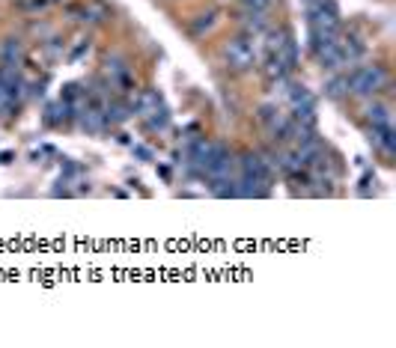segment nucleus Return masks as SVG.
<instances>
[{
    "mask_svg": "<svg viewBox=\"0 0 396 348\" xmlns=\"http://www.w3.org/2000/svg\"><path fill=\"white\" fill-rule=\"evenodd\" d=\"M69 116H72V104H69V102H63V98H60V102H57V104H51V107H48V116H45V122H48V125H60V122H66Z\"/></svg>",
    "mask_w": 396,
    "mask_h": 348,
    "instance_id": "obj_11",
    "label": "nucleus"
},
{
    "mask_svg": "<svg viewBox=\"0 0 396 348\" xmlns=\"http://www.w3.org/2000/svg\"><path fill=\"white\" fill-rule=\"evenodd\" d=\"M244 27L251 30V33H260V30H265V15L256 12V9H247L244 15Z\"/></svg>",
    "mask_w": 396,
    "mask_h": 348,
    "instance_id": "obj_19",
    "label": "nucleus"
},
{
    "mask_svg": "<svg viewBox=\"0 0 396 348\" xmlns=\"http://www.w3.org/2000/svg\"><path fill=\"white\" fill-rule=\"evenodd\" d=\"M143 119H146V125H150V131H164L167 122H170V113H167L164 107H155V111H150Z\"/></svg>",
    "mask_w": 396,
    "mask_h": 348,
    "instance_id": "obj_15",
    "label": "nucleus"
},
{
    "mask_svg": "<svg viewBox=\"0 0 396 348\" xmlns=\"http://www.w3.org/2000/svg\"><path fill=\"white\" fill-rule=\"evenodd\" d=\"M107 122H105V111L102 107H96V104H90L87 111L81 113V128L84 131H90V134H98L105 128Z\"/></svg>",
    "mask_w": 396,
    "mask_h": 348,
    "instance_id": "obj_8",
    "label": "nucleus"
},
{
    "mask_svg": "<svg viewBox=\"0 0 396 348\" xmlns=\"http://www.w3.org/2000/svg\"><path fill=\"white\" fill-rule=\"evenodd\" d=\"M0 59L9 66H18V59H21V42L18 39H6L3 48H0Z\"/></svg>",
    "mask_w": 396,
    "mask_h": 348,
    "instance_id": "obj_13",
    "label": "nucleus"
},
{
    "mask_svg": "<svg viewBox=\"0 0 396 348\" xmlns=\"http://www.w3.org/2000/svg\"><path fill=\"white\" fill-rule=\"evenodd\" d=\"M325 95L328 98H343L349 95V81H345V75H334L328 84H325Z\"/></svg>",
    "mask_w": 396,
    "mask_h": 348,
    "instance_id": "obj_14",
    "label": "nucleus"
},
{
    "mask_svg": "<svg viewBox=\"0 0 396 348\" xmlns=\"http://www.w3.org/2000/svg\"><path fill=\"white\" fill-rule=\"evenodd\" d=\"M224 59H226V68H233V72H247V68L256 66V51L251 45V39H230V42L224 45Z\"/></svg>",
    "mask_w": 396,
    "mask_h": 348,
    "instance_id": "obj_2",
    "label": "nucleus"
},
{
    "mask_svg": "<svg viewBox=\"0 0 396 348\" xmlns=\"http://www.w3.org/2000/svg\"><path fill=\"white\" fill-rule=\"evenodd\" d=\"M239 164H242V178H256V182H269L271 178V161H265L260 152H244Z\"/></svg>",
    "mask_w": 396,
    "mask_h": 348,
    "instance_id": "obj_3",
    "label": "nucleus"
},
{
    "mask_svg": "<svg viewBox=\"0 0 396 348\" xmlns=\"http://www.w3.org/2000/svg\"><path fill=\"white\" fill-rule=\"evenodd\" d=\"M366 122H370V128H393V113L388 104H370L366 107Z\"/></svg>",
    "mask_w": 396,
    "mask_h": 348,
    "instance_id": "obj_6",
    "label": "nucleus"
},
{
    "mask_svg": "<svg viewBox=\"0 0 396 348\" xmlns=\"http://www.w3.org/2000/svg\"><path fill=\"white\" fill-rule=\"evenodd\" d=\"M262 72H265V77H271V81H286L289 68L283 66L280 54H269V59H265V66H262Z\"/></svg>",
    "mask_w": 396,
    "mask_h": 348,
    "instance_id": "obj_10",
    "label": "nucleus"
},
{
    "mask_svg": "<svg viewBox=\"0 0 396 348\" xmlns=\"http://www.w3.org/2000/svg\"><path fill=\"white\" fill-rule=\"evenodd\" d=\"M48 3H57V0H48Z\"/></svg>",
    "mask_w": 396,
    "mask_h": 348,
    "instance_id": "obj_21",
    "label": "nucleus"
},
{
    "mask_svg": "<svg viewBox=\"0 0 396 348\" xmlns=\"http://www.w3.org/2000/svg\"><path fill=\"white\" fill-rule=\"evenodd\" d=\"M336 42H340V54H343V63H345V66H358V63H361V57H363V51H366V48L361 45V39L340 36Z\"/></svg>",
    "mask_w": 396,
    "mask_h": 348,
    "instance_id": "obj_5",
    "label": "nucleus"
},
{
    "mask_svg": "<svg viewBox=\"0 0 396 348\" xmlns=\"http://www.w3.org/2000/svg\"><path fill=\"white\" fill-rule=\"evenodd\" d=\"M128 116H132V107H125V104H120V102H111V104L105 107V122H107V125L125 122Z\"/></svg>",
    "mask_w": 396,
    "mask_h": 348,
    "instance_id": "obj_12",
    "label": "nucleus"
},
{
    "mask_svg": "<svg viewBox=\"0 0 396 348\" xmlns=\"http://www.w3.org/2000/svg\"><path fill=\"white\" fill-rule=\"evenodd\" d=\"M242 3H244L247 9H256V12H265V9H269V3H271V0H242Z\"/></svg>",
    "mask_w": 396,
    "mask_h": 348,
    "instance_id": "obj_20",
    "label": "nucleus"
},
{
    "mask_svg": "<svg viewBox=\"0 0 396 348\" xmlns=\"http://www.w3.org/2000/svg\"><path fill=\"white\" fill-rule=\"evenodd\" d=\"M265 39H269V42H265V48H269V54H277V51H280V48L286 45V42H289V30H271V33L269 36H265Z\"/></svg>",
    "mask_w": 396,
    "mask_h": 348,
    "instance_id": "obj_16",
    "label": "nucleus"
},
{
    "mask_svg": "<svg viewBox=\"0 0 396 348\" xmlns=\"http://www.w3.org/2000/svg\"><path fill=\"white\" fill-rule=\"evenodd\" d=\"M215 24H217V12H215V9H209V12H200L191 21V33L194 36H206V33H212V30H215Z\"/></svg>",
    "mask_w": 396,
    "mask_h": 348,
    "instance_id": "obj_9",
    "label": "nucleus"
},
{
    "mask_svg": "<svg viewBox=\"0 0 396 348\" xmlns=\"http://www.w3.org/2000/svg\"><path fill=\"white\" fill-rule=\"evenodd\" d=\"M155 107H161V95H158V89H143V93L134 98L132 113H137V116H146L150 111H155Z\"/></svg>",
    "mask_w": 396,
    "mask_h": 348,
    "instance_id": "obj_7",
    "label": "nucleus"
},
{
    "mask_svg": "<svg viewBox=\"0 0 396 348\" xmlns=\"http://www.w3.org/2000/svg\"><path fill=\"white\" fill-rule=\"evenodd\" d=\"M123 72H128V66H125V59L123 57H105V75H111V77H120Z\"/></svg>",
    "mask_w": 396,
    "mask_h": 348,
    "instance_id": "obj_18",
    "label": "nucleus"
},
{
    "mask_svg": "<svg viewBox=\"0 0 396 348\" xmlns=\"http://www.w3.org/2000/svg\"><path fill=\"white\" fill-rule=\"evenodd\" d=\"M345 81H349L352 95L370 98L375 93H381V89H388V72H384V66H354L345 75Z\"/></svg>",
    "mask_w": 396,
    "mask_h": 348,
    "instance_id": "obj_1",
    "label": "nucleus"
},
{
    "mask_svg": "<svg viewBox=\"0 0 396 348\" xmlns=\"http://www.w3.org/2000/svg\"><path fill=\"white\" fill-rule=\"evenodd\" d=\"M260 119L265 122V128H269V131H274L277 125H280V119H283V113L277 111L274 104H265V107H260Z\"/></svg>",
    "mask_w": 396,
    "mask_h": 348,
    "instance_id": "obj_17",
    "label": "nucleus"
},
{
    "mask_svg": "<svg viewBox=\"0 0 396 348\" xmlns=\"http://www.w3.org/2000/svg\"><path fill=\"white\" fill-rule=\"evenodd\" d=\"M370 143L379 149L384 158H393V152H396V134H393V128H370Z\"/></svg>",
    "mask_w": 396,
    "mask_h": 348,
    "instance_id": "obj_4",
    "label": "nucleus"
}]
</instances>
